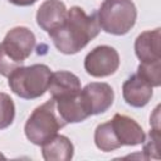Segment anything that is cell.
<instances>
[{"label":"cell","mask_w":161,"mask_h":161,"mask_svg":"<svg viewBox=\"0 0 161 161\" xmlns=\"http://www.w3.org/2000/svg\"><path fill=\"white\" fill-rule=\"evenodd\" d=\"M99 31L97 11L88 15L80 6H72L67 11L64 23L48 35L60 53L75 54L87 47Z\"/></svg>","instance_id":"obj_1"},{"label":"cell","mask_w":161,"mask_h":161,"mask_svg":"<svg viewBox=\"0 0 161 161\" xmlns=\"http://www.w3.org/2000/svg\"><path fill=\"white\" fill-rule=\"evenodd\" d=\"M36 44L34 33L26 26L10 29L0 43V74L9 77L16 68L23 67Z\"/></svg>","instance_id":"obj_2"},{"label":"cell","mask_w":161,"mask_h":161,"mask_svg":"<svg viewBox=\"0 0 161 161\" xmlns=\"http://www.w3.org/2000/svg\"><path fill=\"white\" fill-rule=\"evenodd\" d=\"M52 70L45 64L16 68L8 77L10 91L23 99H35L48 91Z\"/></svg>","instance_id":"obj_3"},{"label":"cell","mask_w":161,"mask_h":161,"mask_svg":"<svg viewBox=\"0 0 161 161\" xmlns=\"http://www.w3.org/2000/svg\"><path fill=\"white\" fill-rule=\"evenodd\" d=\"M64 126H67V123L58 114L55 101L52 98L31 112L25 122L24 132L31 143L42 146L44 142L54 137Z\"/></svg>","instance_id":"obj_4"},{"label":"cell","mask_w":161,"mask_h":161,"mask_svg":"<svg viewBox=\"0 0 161 161\" xmlns=\"http://www.w3.org/2000/svg\"><path fill=\"white\" fill-rule=\"evenodd\" d=\"M137 9L132 0H103L97 20L99 28L112 35L127 34L136 23Z\"/></svg>","instance_id":"obj_5"},{"label":"cell","mask_w":161,"mask_h":161,"mask_svg":"<svg viewBox=\"0 0 161 161\" xmlns=\"http://www.w3.org/2000/svg\"><path fill=\"white\" fill-rule=\"evenodd\" d=\"M119 67V54L109 45H98L93 48L84 58L86 72L94 78L109 77Z\"/></svg>","instance_id":"obj_6"},{"label":"cell","mask_w":161,"mask_h":161,"mask_svg":"<svg viewBox=\"0 0 161 161\" xmlns=\"http://www.w3.org/2000/svg\"><path fill=\"white\" fill-rule=\"evenodd\" d=\"M80 99L88 116L101 114L113 104L114 92L108 83L92 82L80 89Z\"/></svg>","instance_id":"obj_7"},{"label":"cell","mask_w":161,"mask_h":161,"mask_svg":"<svg viewBox=\"0 0 161 161\" xmlns=\"http://www.w3.org/2000/svg\"><path fill=\"white\" fill-rule=\"evenodd\" d=\"M111 128L117 142L122 146H137L143 143L145 132L142 127L131 117L121 113H116L109 121Z\"/></svg>","instance_id":"obj_8"},{"label":"cell","mask_w":161,"mask_h":161,"mask_svg":"<svg viewBox=\"0 0 161 161\" xmlns=\"http://www.w3.org/2000/svg\"><path fill=\"white\" fill-rule=\"evenodd\" d=\"M152 88L153 87L146 78H143L138 73H135L123 82L122 97L128 106L141 108L151 101L153 94Z\"/></svg>","instance_id":"obj_9"},{"label":"cell","mask_w":161,"mask_h":161,"mask_svg":"<svg viewBox=\"0 0 161 161\" xmlns=\"http://www.w3.org/2000/svg\"><path fill=\"white\" fill-rule=\"evenodd\" d=\"M161 29L146 30L135 40V53L140 63H152L161 60Z\"/></svg>","instance_id":"obj_10"},{"label":"cell","mask_w":161,"mask_h":161,"mask_svg":"<svg viewBox=\"0 0 161 161\" xmlns=\"http://www.w3.org/2000/svg\"><path fill=\"white\" fill-rule=\"evenodd\" d=\"M80 89V80L74 73L67 70H58L52 73L48 84V92L52 94V98H69L78 94Z\"/></svg>","instance_id":"obj_11"},{"label":"cell","mask_w":161,"mask_h":161,"mask_svg":"<svg viewBox=\"0 0 161 161\" xmlns=\"http://www.w3.org/2000/svg\"><path fill=\"white\" fill-rule=\"evenodd\" d=\"M67 11L63 1L45 0L36 11V24L40 29L49 33L64 23Z\"/></svg>","instance_id":"obj_12"},{"label":"cell","mask_w":161,"mask_h":161,"mask_svg":"<svg viewBox=\"0 0 161 161\" xmlns=\"http://www.w3.org/2000/svg\"><path fill=\"white\" fill-rule=\"evenodd\" d=\"M42 155L45 161H69L74 155L72 141L63 135H55L42 145Z\"/></svg>","instance_id":"obj_13"},{"label":"cell","mask_w":161,"mask_h":161,"mask_svg":"<svg viewBox=\"0 0 161 161\" xmlns=\"http://www.w3.org/2000/svg\"><path fill=\"white\" fill-rule=\"evenodd\" d=\"M158 109L160 106H157L153 111V114L150 117V125L151 130L148 132L147 138L145 137L143 141V155L145 158H160V140H161V133H160V116H158Z\"/></svg>","instance_id":"obj_14"},{"label":"cell","mask_w":161,"mask_h":161,"mask_svg":"<svg viewBox=\"0 0 161 161\" xmlns=\"http://www.w3.org/2000/svg\"><path fill=\"white\" fill-rule=\"evenodd\" d=\"M94 143L97 146V148H99L103 152H109V151H114L117 148L121 147V145L117 142L113 131L111 128L109 121L101 123L96 127L94 131Z\"/></svg>","instance_id":"obj_15"},{"label":"cell","mask_w":161,"mask_h":161,"mask_svg":"<svg viewBox=\"0 0 161 161\" xmlns=\"http://www.w3.org/2000/svg\"><path fill=\"white\" fill-rule=\"evenodd\" d=\"M15 118V104L11 97L0 92V130L8 128Z\"/></svg>","instance_id":"obj_16"},{"label":"cell","mask_w":161,"mask_h":161,"mask_svg":"<svg viewBox=\"0 0 161 161\" xmlns=\"http://www.w3.org/2000/svg\"><path fill=\"white\" fill-rule=\"evenodd\" d=\"M137 73L146 78L152 87H160L161 84V60L152 63H140L137 67Z\"/></svg>","instance_id":"obj_17"},{"label":"cell","mask_w":161,"mask_h":161,"mask_svg":"<svg viewBox=\"0 0 161 161\" xmlns=\"http://www.w3.org/2000/svg\"><path fill=\"white\" fill-rule=\"evenodd\" d=\"M8 1L16 6H30V5L35 4L38 0H8Z\"/></svg>","instance_id":"obj_18"},{"label":"cell","mask_w":161,"mask_h":161,"mask_svg":"<svg viewBox=\"0 0 161 161\" xmlns=\"http://www.w3.org/2000/svg\"><path fill=\"white\" fill-rule=\"evenodd\" d=\"M0 157H3V155H1V153H0Z\"/></svg>","instance_id":"obj_19"}]
</instances>
